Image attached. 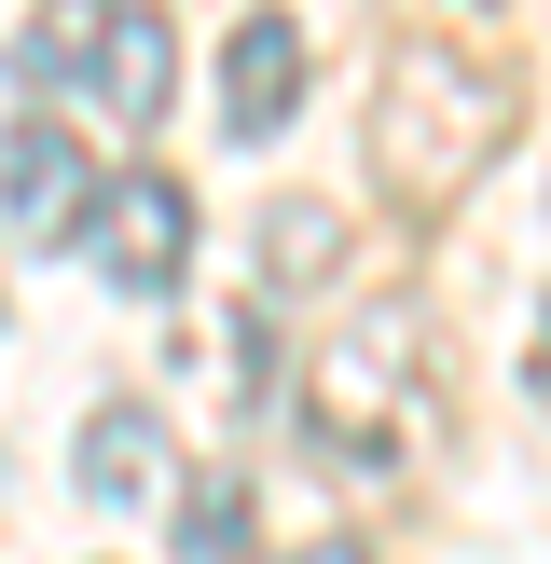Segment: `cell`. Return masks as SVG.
<instances>
[{
	"label": "cell",
	"instance_id": "6da1fadb",
	"mask_svg": "<svg viewBox=\"0 0 551 564\" xmlns=\"http://www.w3.org/2000/svg\"><path fill=\"white\" fill-rule=\"evenodd\" d=\"M510 124H523V83L510 69L441 55V42L428 55H386V83H372V180L400 193V207H455V193L510 152Z\"/></svg>",
	"mask_w": 551,
	"mask_h": 564
},
{
	"label": "cell",
	"instance_id": "7a4b0ae2",
	"mask_svg": "<svg viewBox=\"0 0 551 564\" xmlns=\"http://www.w3.org/2000/svg\"><path fill=\"white\" fill-rule=\"evenodd\" d=\"M69 248H83L125 303H165V290L193 275V193L165 180V165H97V207H83Z\"/></svg>",
	"mask_w": 551,
	"mask_h": 564
},
{
	"label": "cell",
	"instance_id": "3957f363",
	"mask_svg": "<svg viewBox=\"0 0 551 564\" xmlns=\"http://www.w3.org/2000/svg\"><path fill=\"white\" fill-rule=\"evenodd\" d=\"M303 427H317V455L345 468V482H386L400 468V372H386V345L358 330V345H331L317 372H303Z\"/></svg>",
	"mask_w": 551,
	"mask_h": 564
},
{
	"label": "cell",
	"instance_id": "277c9868",
	"mask_svg": "<svg viewBox=\"0 0 551 564\" xmlns=\"http://www.w3.org/2000/svg\"><path fill=\"white\" fill-rule=\"evenodd\" d=\"M83 207H97V165H83V138L55 124V110H28L14 138H0V220L14 235H83Z\"/></svg>",
	"mask_w": 551,
	"mask_h": 564
},
{
	"label": "cell",
	"instance_id": "5b68a950",
	"mask_svg": "<svg viewBox=\"0 0 551 564\" xmlns=\"http://www.w3.org/2000/svg\"><path fill=\"white\" fill-rule=\"evenodd\" d=\"M83 97L125 110V124H165V83H180V42H165V0H110V28L83 42Z\"/></svg>",
	"mask_w": 551,
	"mask_h": 564
},
{
	"label": "cell",
	"instance_id": "8992f818",
	"mask_svg": "<svg viewBox=\"0 0 551 564\" xmlns=\"http://www.w3.org/2000/svg\"><path fill=\"white\" fill-rule=\"evenodd\" d=\"M165 413L152 400H97L83 413V441H69V482H83V510H152L165 496Z\"/></svg>",
	"mask_w": 551,
	"mask_h": 564
},
{
	"label": "cell",
	"instance_id": "52a82bcc",
	"mask_svg": "<svg viewBox=\"0 0 551 564\" xmlns=\"http://www.w3.org/2000/svg\"><path fill=\"white\" fill-rule=\"evenodd\" d=\"M303 110V28L290 14H248L235 55H220V138H276Z\"/></svg>",
	"mask_w": 551,
	"mask_h": 564
},
{
	"label": "cell",
	"instance_id": "ba28073f",
	"mask_svg": "<svg viewBox=\"0 0 551 564\" xmlns=\"http://www.w3.org/2000/svg\"><path fill=\"white\" fill-rule=\"evenodd\" d=\"M180 564H248V482L235 468H207L180 496Z\"/></svg>",
	"mask_w": 551,
	"mask_h": 564
},
{
	"label": "cell",
	"instance_id": "9c48e42d",
	"mask_svg": "<svg viewBox=\"0 0 551 564\" xmlns=\"http://www.w3.org/2000/svg\"><path fill=\"white\" fill-rule=\"evenodd\" d=\"M331 248H345V220H331V207H290V220H262V275H317Z\"/></svg>",
	"mask_w": 551,
	"mask_h": 564
},
{
	"label": "cell",
	"instance_id": "30bf717a",
	"mask_svg": "<svg viewBox=\"0 0 551 564\" xmlns=\"http://www.w3.org/2000/svg\"><path fill=\"white\" fill-rule=\"evenodd\" d=\"M523 400L551 413V303H538V345H523Z\"/></svg>",
	"mask_w": 551,
	"mask_h": 564
},
{
	"label": "cell",
	"instance_id": "8fae6325",
	"mask_svg": "<svg viewBox=\"0 0 551 564\" xmlns=\"http://www.w3.org/2000/svg\"><path fill=\"white\" fill-rule=\"evenodd\" d=\"M303 564H372V551H358V538H317V551H303Z\"/></svg>",
	"mask_w": 551,
	"mask_h": 564
}]
</instances>
